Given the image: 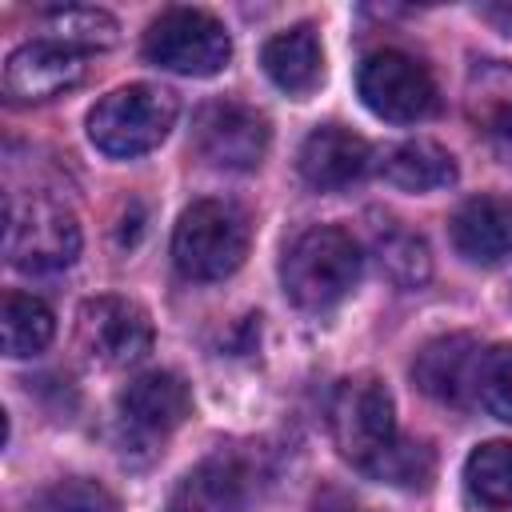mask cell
<instances>
[{
	"mask_svg": "<svg viewBox=\"0 0 512 512\" xmlns=\"http://www.w3.org/2000/svg\"><path fill=\"white\" fill-rule=\"evenodd\" d=\"M356 276H360V244L352 240V232L336 224H316L300 232L280 260V280L288 300L308 312H320L344 300Z\"/></svg>",
	"mask_w": 512,
	"mask_h": 512,
	"instance_id": "cell-1",
	"label": "cell"
},
{
	"mask_svg": "<svg viewBox=\"0 0 512 512\" xmlns=\"http://www.w3.org/2000/svg\"><path fill=\"white\" fill-rule=\"evenodd\" d=\"M4 256L12 268L44 276L80 256V224L72 208L40 192H8L4 200Z\"/></svg>",
	"mask_w": 512,
	"mask_h": 512,
	"instance_id": "cell-2",
	"label": "cell"
},
{
	"mask_svg": "<svg viewBox=\"0 0 512 512\" xmlns=\"http://www.w3.org/2000/svg\"><path fill=\"white\" fill-rule=\"evenodd\" d=\"M248 216L232 200H196L172 232V260L188 280H224L248 256Z\"/></svg>",
	"mask_w": 512,
	"mask_h": 512,
	"instance_id": "cell-3",
	"label": "cell"
},
{
	"mask_svg": "<svg viewBox=\"0 0 512 512\" xmlns=\"http://www.w3.org/2000/svg\"><path fill=\"white\" fill-rule=\"evenodd\" d=\"M176 124V96L160 84H128L88 112V136L104 156L132 160L152 152Z\"/></svg>",
	"mask_w": 512,
	"mask_h": 512,
	"instance_id": "cell-4",
	"label": "cell"
},
{
	"mask_svg": "<svg viewBox=\"0 0 512 512\" xmlns=\"http://www.w3.org/2000/svg\"><path fill=\"white\" fill-rule=\"evenodd\" d=\"M144 56L180 76H216L232 60V40L212 12L168 8L148 24Z\"/></svg>",
	"mask_w": 512,
	"mask_h": 512,
	"instance_id": "cell-5",
	"label": "cell"
},
{
	"mask_svg": "<svg viewBox=\"0 0 512 512\" xmlns=\"http://www.w3.org/2000/svg\"><path fill=\"white\" fill-rule=\"evenodd\" d=\"M328 428L344 460L360 472L396 440L392 396L376 376H348L328 400Z\"/></svg>",
	"mask_w": 512,
	"mask_h": 512,
	"instance_id": "cell-6",
	"label": "cell"
},
{
	"mask_svg": "<svg viewBox=\"0 0 512 512\" xmlns=\"http://www.w3.org/2000/svg\"><path fill=\"white\" fill-rule=\"evenodd\" d=\"M76 348L96 368H128L152 352V320L136 300L92 296L76 308Z\"/></svg>",
	"mask_w": 512,
	"mask_h": 512,
	"instance_id": "cell-7",
	"label": "cell"
},
{
	"mask_svg": "<svg viewBox=\"0 0 512 512\" xmlns=\"http://www.w3.org/2000/svg\"><path fill=\"white\" fill-rule=\"evenodd\" d=\"M360 96L364 104L392 124H416L424 116L436 112V84L428 76V68L400 52V48H380L360 64Z\"/></svg>",
	"mask_w": 512,
	"mask_h": 512,
	"instance_id": "cell-8",
	"label": "cell"
},
{
	"mask_svg": "<svg viewBox=\"0 0 512 512\" xmlns=\"http://www.w3.org/2000/svg\"><path fill=\"white\" fill-rule=\"evenodd\" d=\"M268 120L240 100H212L192 120V144L212 168L248 172L268 152Z\"/></svg>",
	"mask_w": 512,
	"mask_h": 512,
	"instance_id": "cell-9",
	"label": "cell"
},
{
	"mask_svg": "<svg viewBox=\"0 0 512 512\" xmlns=\"http://www.w3.org/2000/svg\"><path fill=\"white\" fill-rule=\"evenodd\" d=\"M84 76H88L84 52L52 40H28L4 64V92L20 104H44L84 84Z\"/></svg>",
	"mask_w": 512,
	"mask_h": 512,
	"instance_id": "cell-10",
	"label": "cell"
},
{
	"mask_svg": "<svg viewBox=\"0 0 512 512\" xmlns=\"http://www.w3.org/2000/svg\"><path fill=\"white\" fill-rule=\"evenodd\" d=\"M480 364H484V348L476 336L468 332H452V336H436L428 340L416 360H412V380L424 396L440 400V404H468L476 396L480 384Z\"/></svg>",
	"mask_w": 512,
	"mask_h": 512,
	"instance_id": "cell-11",
	"label": "cell"
},
{
	"mask_svg": "<svg viewBox=\"0 0 512 512\" xmlns=\"http://www.w3.org/2000/svg\"><path fill=\"white\" fill-rule=\"evenodd\" d=\"M120 424L144 440H160L172 428H180L192 412V392L176 372H144L124 384L116 396Z\"/></svg>",
	"mask_w": 512,
	"mask_h": 512,
	"instance_id": "cell-12",
	"label": "cell"
},
{
	"mask_svg": "<svg viewBox=\"0 0 512 512\" xmlns=\"http://www.w3.org/2000/svg\"><path fill=\"white\" fill-rule=\"evenodd\" d=\"M368 140L356 136L352 128L344 124H320L304 136L300 144V176L308 188L316 192H336V188H348L352 180H360L368 172Z\"/></svg>",
	"mask_w": 512,
	"mask_h": 512,
	"instance_id": "cell-13",
	"label": "cell"
},
{
	"mask_svg": "<svg viewBox=\"0 0 512 512\" xmlns=\"http://www.w3.org/2000/svg\"><path fill=\"white\" fill-rule=\"evenodd\" d=\"M252 500V472L236 456H208L168 496V512H244Z\"/></svg>",
	"mask_w": 512,
	"mask_h": 512,
	"instance_id": "cell-14",
	"label": "cell"
},
{
	"mask_svg": "<svg viewBox=\"0 0 512 512\" xmlns=\"http://www.w3.org/2000/svg\"><path fill=\"white\" fill-rule=\"evenodd\" d=\"M452 244L468 264H504L512 256V196H472L452 216Z\"/></svg>",
	"mask_w": 512,
	"mask_h": 512,
	"instance_id": "cell-15",
	"label": "cell"
},
{
	"mask_svg": "<svg viewBox=\"0 0 512 512\" xmlns=\"http://www.w3.org/2000/svg\"><path fill=\"white\" fill-rule=\"evenodd\" d=\"M260 64L268 72V80L288 92V96H308L320 88L324 80V48H320V36L312 24H296L288 32H276L264 52H260Z\"/></svg>",
	"mask_w": 512,
	"mask_h": 512,
	"instance_id": "cell-16",
	"label": "cell"
},
{
	"mask_svg": "<svg viewBox=\"0 0 512 512\" xmlns=\"http://www.w3.org/2000/svg\"><path fill=\"white\" fill-rule=\"evenodd\" d=\"M380 176L400 192H436L456 180V160L432 140H404L384 152Z\"/></svg>",
	"mask_w": 512,
	"mask_h": 512,
	"instance_id": "cell-17",
	"label": "cell"
},
{
	"mask_svg": "<svg viewBox=\"0 0 512 512\" xmlns=\"http://www.w3.org/2000/svg\"><path fill=\"white\" fill-rule=\"evenodd\" d=\"M56 332V320H52V308L32 296V292H4V304H0V340H4V352L12 360H24V356H36L48 348Z\"/></svg>",
	"mask_w": 512,
	"mask_h": 512,
	"instance_id": "cell-18",
	"label": "cell"
},
{
	"mask_svg": "<svg viewBox=\"0 0 512 512\" xmlns=\"http://www.w3.org/2000/svg\"><path fill=\"white\" fill-rule=\"evenodd\" d=\"M372 248H376L380 272L396 288H420V284H428V276H432V252H428V240L420 232L388 220V224L376 228Z\"/></svg>",
	"mask_w": 512,
	"mask_h": 512,
	"instance_id": "cell-19",
	"label": "cell"
},
{
	"mask_svg": "<svg viewBox=\"0 0 512 512\" xmlns=\"http://www.w3.org/2000/svg\"><path fill=\"white\" fill-rule=\"evenodd\" d=\"M40 28L48 32L44 40L88 52V48H112L120 40V24L104 12V8H88V4H64V8H44L40 12Z\"/></svg>",
	"mask_w": 512,
	"mask_h": 512,
	"instance_id": "cell-20",
	"label": "cell"
},
{
	"mask_svg": "<svg viewBox=\"0 0 512 512\" xmlns=\"http://www.w3.org/2000/svg\"><path fill=\"white\" fill-rule=\"evenodd\" d=\"M468 492L488 508H512V440L480 444L464 464Z\"/></svg>",
	"mask_w": 512,
	"mask_h": 512,
	"instance_id": "cell-21",
	"label": "cell"
},
{
	"mask_svg": "<svg viewBox=\"0 0 512 512\" xmlns=\"http://www.w3.org/2000/svg\"><path fill=\"white\" fill-rule=\"evenodd\" d=\"M364 472L376 476V480H384V484H396V488H428V480L436 472V456H432L428 444L400 440L396 436Z\"/></svg>",
	"mask_w": 512,
	"mask_h": 512,
	"instance_id": "cell-22",
	"label": "cell"
},
{
	"mask_svg": "<svg viewBox=\"0 0 512 512\" xmlns=\"http://www.w3.org/2000/svg\"><path fill=\"white\" fill-rule=\"evenodd\" d=\"M468 116L488 132L508 108H512V68L500 64V60H484L472 68L468 76Z\"/></svg>",
	"mask_w": 512,
	"mask_h": 512,
	"instance_id": "cell-23",
	"label": "cell"
},
{
	"mask_svg": "<svg viewBox=\"0 0 512 512\" xmlns=\"http://www.w3.org/2000/svg\"><path fill=\"white\" fill-rule=\"evenodd\" d=\"M40 512H112L116 500L108 488H100L96 480L72 476V480H56L52 488L40 492Z\"/></svg>",
	"mask_w": 512,
	"mask_h": 512,
	"instance_id": "cell-24",
	"label": "cell"
},
{
	"mask_svg": "<svg viewBox=\"0 0 512 512\" xmlns=\"http://www.w3.org/2000/svg\"><path fill=\"white\" fill-rule=\"evenodd\" d=\"M476 396L484 400V408L496 420H508L512 424V344H500V348L484 352Z\"/></svg>",
	"mask_w": 512,
	"mask_h": 512,
	"instance_id": "cell-25",
	"label": "cell"
},
{
	"mask_svg": "<svg viewBox=\"0 0 512 512\" xmlns=\"http://www.w3.org/2000/svg\"><path fill=\"white\" fill-rule=\"evenodd\" d=\"M312 512H364L344 488H320L312 500Z\"/></svg>",
	"mask_w": 512,
	"mask_h": 512,
	"instance_id": "cell-26",
	"label": "cell"
},
{
	"mask_svg": "<svg viewBox=\"0 0 512 512\" xmlns=\"http://www.w3.org/2000/svg\"><path fill=\"white\" fill-rule=\"evenodd\" d=\"M488 136H492L496 156H500V160L512 168V108H508V112H504V116H500V120L488 128Z\"/></svg>",
	"mask_w": 512,
	"mask_h": 512,
	"instance_id": "cell-27",
	"label": "cell"
},
{
	"mask_svg": "<svg viewBox=\"0 0 512 512\" xmlns=\"http://www.w3.org/2000/svg\"><path fill=\"white\" fill-rule=\"evenodd\" d=\"M484 16H488L492 24H500L504 32H512V4H488Z\"/></svg>",
	"mask_w": 512,
	"mask_h": 512,
	"instance_id": "cell-28",
	"label": "cell"
}]
</instances>
